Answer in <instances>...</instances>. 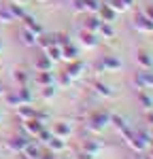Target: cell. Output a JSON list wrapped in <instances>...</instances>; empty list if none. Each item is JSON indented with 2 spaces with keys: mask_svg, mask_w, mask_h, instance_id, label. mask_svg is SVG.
Wrapping results in <instances>:
<instances>
[{
  "mask_svg": "<svg viewBox=\"0 0 153 159\" xmlns=\"http://www.w3.org/2000/svg\"><path fill=\"white\" fill-rule=\"evenodd\" d=\"M40 68L47 72V68H49V61H47V60H40Z\"/></svg>",
  "mask_w": 153,
  "mask_h": 159,
  "instance_id": "obj_14",
  "label": "cell"
},
{
  "mask_svg": "<svg viewBox=\"0 0 153 159\" xmlns=\"http://www.w3.org/2000/svg\"><path fill=\"white\" fill-rule=\"evenodd\" d=\"M100 30H102V34H104V36H113V30H111L109 25H102Z\"/></svg>",
  "mask_w": 153,
  "mask_h": 159,
  "instance_id": "obj_12",
  "label": "cell"
},
{
  "mask_svg": "<svg viewBox=\"0 0 153 159\" xmlns=\"http://www.w3.org/2000/svg\"><path fill=\"white\" fill-rule=\"evenodd\" d=\"M98 87V91H100V93H104V96H111V91H109V87L106 85H96Z\"/></svg>",
  "mask_w": 153,
  "mask_h": 159,
  "instance_id": "obj_13",
  "label": "cell"
},
{
  "mask_svg": "<svg viewBox=\"0 0 153 159\" xmlns=\"http://www.w3.org/2000/svg\"><path fill=\"white\" fill-rule=\"evenodd\" d=\"M100 13H102V17H106L109 21H111V19H113V17H115V13L111 11L109 7H104V9H100Z\"/></svg>",
  "mask_w": 153,
  "mask_h": 159,
  "instance_id": "obj_6",
  "label": "cell"
},
{
  "mask_svg": "<svg viewBox=\"0 0 153 159\" xmlns=\"http://www.w3.org/2000/svg\"><path fill=\"white\" fill-rule=\"evenodd\" d=\"M11 147L15 148V151H24V148H28V140H24V138H13Z\"/></svg>",
  "mask_w": 153,
  "mask_h": 159,
  "instance_id": "obj_1",
  "label": "cell"
},
{
  "mask_svg": "<svg viewBox=\"0 0 153 159\" xmlns=\"http://www.w3.org/2000/svg\"><path fill=\"white\" fill-rule=\"evenodd\" d=\"M55 132H58L60 136H66V134H68V127H66V125H58V129H55Z\"/></svg>",
  "mask_w": 153,
  "mask_h": 159,
  "instance_id": "obj_11",
  "label": "cell"
},
{
  "mask_svg": "<svg viewBox=\"0 0 153 159\" xmlns=\"http://www.w3.org/2000/svg\"><path fill=\"white\" fill-rule=\"evenodd\" d=\"M64 53H66V57H68V60H76V49H75V47L64 49Z\"/></svg>",
  "mask_w": 153,
  "mask_h": 159,
  "instance_id": "obj_7",
  "label": "cell"
},
{
  "mask_svg": "<svg viewBox=\"0 0 153 159\" xmlns=\"http://www.w3.org/2000/svg\"><path fill=\"white\" fill-rule=\"evenodd\" d=\"M49 147L55 148V151H60V148H64V142H58V138H55V140H51V142H49Z\"/></svg>",
  "mask_w": 153,
  "mask_h": 159,
  "instance_id": "obj_9",
  "label": "cell"
},
{
  "mask_svg": "<svg viewBox=\"0 0 153 159\" xmlns=\"http://www.w3.org/2000/svg\"><path fill=\"white\" fill-rule=\"evenodd\" d=\"M28 129H30V132H36V134H38V132L43 129V125H40V121H38V119H36V121H28Z\"/></svg>",
  "mask_w": 153,
  "mask_h": 159,
  "instance_id": "obj_5",
  "label": "cell"
},
{
  "mask_svg": "<svg viewBox=\"0 0 153 159\" xmlns=\"http://www.w3.org/2000/svg\"><path fill=\"white\" fill-rule=\"evenodd\" d=\"M49 57L51 60H60V49H53V47H51L49 49Z\"/></svg>",
  "mask_w": 153,
  "mask_h": 159,
  "instance_id": "obj_10",
  "label": "cell"
},
{
  "mask_svg": "<svg viewBox=\"0 0 153 159\" xmlns=\"http://www.w3.org/2000/svg\"><path fill=\"white\" fill-rule=\"evenodd\" d=\"M0 93H2V91H0Z\"/></svg>",
  "mask_w": 153,
  "mask_h": 159,
  "instance_id": "obj_16",
  "label": "cell"
},
{
  "mask_svg": "<svg viewBox=\"0 0 153 159\" xmlns=\"http://www.w3.org/2000/svg\"><path fill=\"white\" fill-rule=\"evenodd\" d=\"M138 60H140V64H142L145 68H151V66H153V60L149 57V53H140Z\"/></svg>",
  "mask_w": 153,
  "mask_h": 159,
  "instance_id": "obj_3",
  "label": "cell"
},
{
  "mask_svg": "<svg viewBox=\"0 0 153 159\" xmlns=\"http://www.w3.org/2000/svg\"><path fill=\"white\" fill-rule=\"evenodd\" d=\"M100 66L102 68H111V70H115V68H119V61L117 60H104Z\"/></svg>",
  "mask_w": 153,
  "mask_h": 159,
  "instance_id": "obj_4",
  "label": "cell"
},
{
  "mask_svg": "<svg viewBox=\"0 0 153 159\" xmlns=\"http://www.w3.org/2000/svg\"><path fill=\"white\" fill-rule=\"evenodd\" d=\"M147 15L151 17V21H153V7H151V9H147Z\"/></svg>",
  "mask_w": 153,
  "mask_h": 159,
  "instance_id": "obj_15",
  "label": "cell"
},
{
  "mask_svg": "<svg viewBox=\"0 0 153 159\" xmlns=\"http://www.w3.org/2000/svg\"><path fill=\"white\" fill-rule=\"evenodd\" d=\"M81 40H83V45H87V47H94V45H96L94 34H89V32H83V34H81Z\"/></svg>",
  "mask_w": 153,
  "mask_h": 159,
  "instance_id": "obj_2",
  "label": "cell"
},
{
  "mask_svg": "<svg viewBox=\"0 0 153 159\" xmlns=\"http://www.w3.org/2000/svg\"><path fill=\"white\" fill-rule=\"evenodd\" d=\"M19 115H21V117H26V119H30V117H36L32 108H24V110H19Z\"/></svg>",
  "mask_w": 153,
  "mask_h": 159,
  "instance_id": "obj_8",
  "label": "cell"
}]
</instances>
